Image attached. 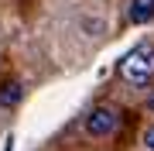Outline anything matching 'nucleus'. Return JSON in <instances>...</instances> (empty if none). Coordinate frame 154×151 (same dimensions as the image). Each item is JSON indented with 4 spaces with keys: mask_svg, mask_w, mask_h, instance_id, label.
Listing matches in <instances>:
<instances>
[{
    "mask_svg": "<svg viewBox=\"0 0 154 151\" xmlns=\"http://www.w3.org/2000/svg\"><path fill=\"white\" fill-rule=\"evenodd\" d=\"M120 127V110L116 106H93L86 113V134L89 137H110Z\"/></svg>",
    "mask_w": 154,
    "mask_h": 151,
    "instance_id": "2",
    "label": "nucleus"
},
{
    "mask_svg": "<svg viewBox=\"0 0 154 151\" xmlns=\"http://www.w3.org/2000/svg\"><path fill=\"white\" fill-rule=\"evenodd\" d=\"M21 93H24V86L17 83V79H7V83L0 86V106H14L21 100Z\"/></svg>",
    "mask_w": 154,
    "mask_h": 151,
    "instance_id": "4",
    "label": "nucleus"
},
{
    "mask_svg": "<svg viewBox=\"0 0 154 151\" xmlns=\"http://www.w3.org/2000/svg\"><path fill=\"white\" fill-rule=\"evenodd\" d=\"M154 17V0H130V21L134 24H147Z\"/></svg>",
    "mask_w": 154,
    "mask_h": 151,
    "instance_id": "3",
    "label": "nucleus"
},
{
    "mask_svg": "<svg viewBox=\"0 0 154 151\" xmlns=\"http://www.w3.org/2000/svg\"><path fill=\"white\" fill-rule=\"evenodd\" d=\"M116 72H120V79L130 83V86H151V79H154V41H140V45H134V48L120 58Z\"/></svg>",
    "mask_w": 154,
    "mask_h": 151,
    "instance_id": "1",
    "label": "nucleus"
},
{
    "mask_svg": "<svg viewBox=\"0 0 154 151\" xmlns=\"http://www.w3.org/2000/svg\"><path fill=\"white\" fill-rule=\"evenodd\" d=\"M147 110H154V93H151V96H147Z\"/></svg>",
    "mask_w": 154,
    "mask_h": 151,
    "instance_id": "6",
    "label": "nucleus"
},
{
    "mask_svg": "<svg viewBox=\"0 0 154 151\" xmlns=\"http://www.w3.org/2000/svg\"><path fill=\"white\" fill-rule=\"evenodd\" d=\"M144 148H147V151H154V124L144 131Z\"/></svg>",
    "mask_w": 154,
    "mask_h": 151,
    "instance_id": "5",
    "label": "nucleus"
}]
</instances>
